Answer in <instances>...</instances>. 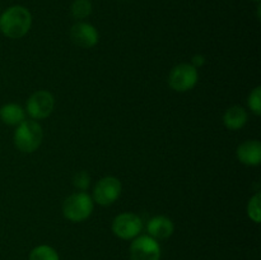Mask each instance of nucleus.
I'll return each instance as SVG.
<instances>
[{
	"label": "nucleus",
	"mask_w": 261,
	"mask_h": 260,
	"mask_svg": "<svg viewBox=\"0 0 261 260\" xmlns=\"http://www.w3.org/2000/svg\"><path fill=\"white\" fill-rule=\"evenodd\" d=\"M32 25V15L27 8L13 5L0 17V31L8 38L17 40L27 35Z\"/></svg>",
	"instance_id": "nucleus-1"
},
{
	"label": "nucleus",
	"mask_w": 261,
	"mask_h": 260,
	"mask_svg": "<svg viewBox=\"0 0 261 260\" xmlns=\"http://www.w3.org/2000/svg\"><path fill=\"white\" fill-rule=\"evenodd\" d=\"M203 63H204V56L196 55L195 58L193 59V63H191V65H194L196 69H198L199 65H203Z\"/></svg>",
	"instance_id": "nucleus-19"
},
{
	"label": "nucleus",
	"mask_w": 261,
	"mask_h": 260,
	"mask_svg": "<svg viewBox=\"0 0 261 260\" xmlns=\"http://www.w3.org/2000/svg\"><path fill=\"white\" fill-rule=\"evenodd\" d=\"M247 105H249L250 110L254 112L256 116L261 115V87L257 86L251 91L247 98Z\"/></svg>",
	"instance_id": "nucleus-17"
},
{
	"label": "nucleus",
	"mask_w": 261,
	"mask_h": 260,
	"mask_svg": "<svg viewBox=\"0 0 261 260\" xmlns=\"http://www.w3.org/2000/svg\"><path fill=\"white\" fill-rule=\"evenodd\" d=\"M143 229V222L135 213H121L112 221V232L121 240H133L140 235Z\"/></svg>",
	"instance_id": "nucleus-6"
},
{
	"label": "nucleus",
	"mask_w": 261,
	"mask_h": 260,
	"mask_svg": "<svg viewBox=\"0 0 261 260\" xmlns=\"http://www.w3.org/2000/svg\"><path fill=\"white\" fill-rule=\"evenodd\" d=\"M73 184H74V186H75L76 189L84 191V190H87V189H88L89 184H91V177H89V175L87 172H84V171H81V172H78V173H75V175H74Z\"/></svg>",
	"instance_id": "nucleus-18"
},
{
	"label": "nucleus",
	"mask_w": 261,
	"mask_h": 260,
	"mask_svg": "<svg viewBox=\"0 0 261 260\" xmlns=\"http://www.w3.org/2000/svg\"><path fill=\"white\" fill-rule=\"evenodd\" d=\"M94 208V201L89 194L84 191L69 195L63 203V214L70 222L78 223L91 217Z\"/></svg>",
	"instance_id": "nucleus-3"
},
{
	"label": "nucleus",
	"mask_w": 261,
	"mask_h": 260,
	"mask_svg": "<svg viewBox=\"0 0 261 260\" xmlns=\"http://www.w3.org/2000/svg\"><path fill=\"white\" fill-rule=\"evenodd\" d=\"M43 132L41 125L35 120H24L14 132V144L20 152L33 153L42 143Z\"/></svg>",
	"instance_id": "nucleus-2"
},
{
	"label": "nucleus",
	"mask_w": 261,
	"mask_h": 260,
	"mask_svg": "<svg viewBox=\"0 0 261 260\" xmlns=\"http://www.w3.org/2000/svg\"><path fill=\"white\" fill-rule=\"evenodd\" d=\"M0 119L4 124L10 126H18L25 120V112L20 105L7 103L0 107Z\"/></svg>",
	"instance_id": "nucleus-13"
},
{
	"label": "nucleus",
	"mask_w": 261,
	"mask_h": 260,
	"mask_svg": "<svg viewBox=\"0 0 261 260\" xmlns=\"http://www.w3.org/2000/svg\"><path fill=\"white\" fill-rule=\"evenodd\" d=\"M70 38L76 46L82 48H91L98 43L99 35L96 27L91 23L78 22L71 27Z\"/></svg>",
	"instance_id": "nucleus-9"
},
{
	"label": "nucleus",
	"mask_w": 261,
	"mask_h": 260,
	"mask_svg": "<svg viewBox=\"0 0 261 260\" xmlns=\"http://www.w3.org/2000/svg\"><path fill=\"white\" fill-rule=\"evenodd\" d=\"M254 2H260V0H254Z\"/></svg>",
	"instance_id": "nucleus-20"
},
{
	"label": "nucleus",
	"mask_w": 261,
	"mask_h": 260,
	"mask_svg": "<svg viewBox=\"0 0 261 260\" xmlns=\"http://www.w3.org/2000/svg\"><path fill=\"white\" fill-rule=\"evenodd\" d=\"M237 158L246 166H257L261 163V143L259 140H246L237 147Z\"/></svg>",
	"instance_id": "nucleus-10"
},
{
	"label": "nucleus",
	"mask_w": 261,
	"mask_h": 260,
	"mask_svg": "<svg viewBox=\"0 0 261 260\" xmlns=\"http://www.w3.org/2000/svg\"><path fill=\"white\" fill-rule=\"evenodd\" d=\"M55 107V98L48 91L41 89L35 92L27 101V114L33 120L46 119L51 115Z\"/></svg>",
	"instance_id": "nucleus-7"
},
{
	"label": "nucleus",
	"mask_w": 261,
	"mask_h": 260,
	"mask_svg": "<svg viewBox=\"0 0 261 260\" xmlns=\"http://www.w3.org/2000/svg\"><path fill=\"white\" fill-rule=\"evenodd\" d=\"M175 231V224L165 216H155L149 219L147 224V232L154 240H166L171 237Z\"/></svg>",
	"instance_id": "nucleus-11"
},
{
	"label": "nucleus",
	"mask_w": 261,
	"mask_h": 260,
	"mask_svg": "<svg viewBox=\"0 0 261 260\" xmlns=\"http://www.w3.org/2000/svg\"><path fill=\"white\" fill-rule=\"evenodd\" d=\"M30 260H60L58 251L48 245H38L30 252Z\"/></svg>",
	"instance_id": "nucleus-14"
},
{
	"label": "nucleus",
	"mask_w": 261,
	"mask_h": 260,
	"mask_svg": "<svg viewBox=\"0 0 261 260\" xmlns=\"http://www.w3.org/2000/svg\"><path fill=\"white\" fill-rule=\"evenodd\" d=\"M261 194L257 191L254 196H251L247 203V216L255 223H260L261 219Z\"/></svg>",
	"instance_id": "nucleus-16"
},
{
	"label": "nucleus",
	"mask_w": 261,
	"mask_h": 260,
	"mask_svg": "<svg viewBox=\"0 0 261 260\" xmlns=\"http://www.w3.org/2000/svg\"><path fill=\"white\" fill-rule=\"evenodd\" d=\"M249 115L242 106L234 105L229 107L223 115V124L229 130H239L246 125Z\"/></svg>",
	"instance_id": "nucleus-12"
},
{
	"label": "nucleus",
	"mask_w": 261,
	"mask_h": 260,
	"mask_svg": "<svg viewBox=\"0 0 261 260\" xmlns=\"http://www.w3.org/2000/svg\"><path fill=\"white\" fill-rule=\"evenodd\" d=\"M71 15L75 19H84L92 13V3L91 0H74L71 4Z\"/></svg>",
	"instance_id": "nucleus-15"
},
{
	"label": "nucleus",
	"mask_w": 261,
	"mask_h": 260,
	"mask_svg": "<svg viewBox=\"0 0 261 260\" xmlns=\"http://www.w3.org/2000/svg\"><path fill=\"white\" fill-rule=\"evenodd\" d=\"M130 259L132 260H160L161 247L157 240L149 235L135 237L130 245Z\"/></svg>",
	"instance_id": "nucleus-8"
},
{
	"label": "nucleus",
	"mask_w": 261,
	"mask_h": 260,
	"mask_svg": "<svg viewBox=\"0 0 261 260\" xmlns=\"http://www.w3.org/2000/svg\"><path fill=\"white\" fill-rule=\"evenodd\" d=\"M121 181L115 176H105L96 184L93 190V201L102 206L114 204L121 195Z\"/></svg>",
	"instance_id": "nucleus-5"
},
{
	"label": "nucleus",
	"mask_w": 261,
	"mask_h": 260,
	"mask_svg": "<svg viewBox=\"0 0 261 260\" xmlns=\"http://www.w3.org/2000/svg\"><path fill=\"white\" fill-rule=\"evenodd\" d=\"M199 79L198 69L188 63L176 65L168 76V84L176 92H188L196 86Z\"/></svg>",
	"instance_id": "nucleus-4"
}]
</instances>
